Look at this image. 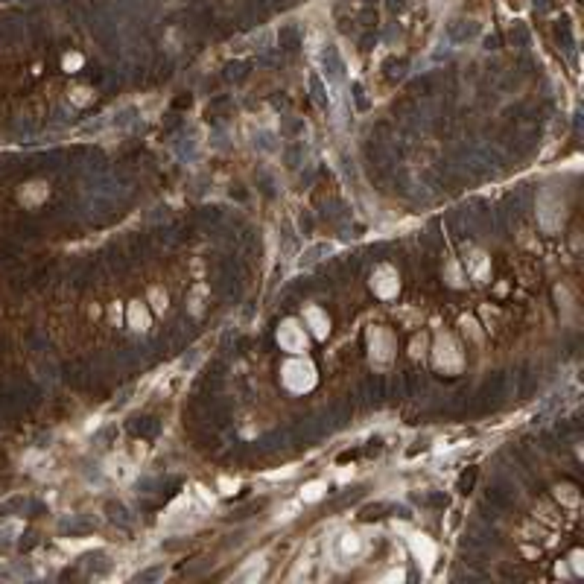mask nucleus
Listing matches in <instances>:
<instances>
[{"instance_id": "obj_1", "label": "nucleus", "mask_w": 584, "mask_h": 584, "mask_svg": "<svg viewBox=\"0 0 584 584\" xmlns=\"http://www.w3.org/2000/svg\"><path fill=\"white\" fill-rule=\"evenodd\" d=\"M281 380H284V386L289 388V392L304 395L316 386L319 374H316V365L307 360V356H292V360H286L281 365Z\"/></svg>"}, {"instance_id": "obj_2", "label": "nucleus", "mask_w": 584, "mask_h": 584, "mask_svg": "<svg viewBox=\"0 0 584 584\" xmlns=\"http://www.w3.org/2000/svg\"><path fill=\"white\" fill-rule=\"evenodd\" d=\"M432 360H435V368L444 371V374H459L462 365H465V356H462L456 339H453L450 333H438L435 336Z\"/></svg>"}, {"instance_id": "obj_3", "label": "nucleus", "mask_w": 584, "mask_h": 584, "mask_svg": "<svg viewBox=\"0 0 584 584\" xmlns=\"http://www.w3.org/2000/svg\"><path fill=\"white\" fill-rule=\"evenodd\" d=\"M368 353L374 368H388L395 360V333L388 328H371L368 330Z\"/></svg>"}, {"instance_id": "obj_4", "label": "nucleus", "mask_w": 584, "mask_h": 584, "mask_svg": "<svg viewBox=\"0 0 584 584\" xmlns=\"http://www.w3.org/2000/svg\"><path fill=\"white\" fill-rule=\"evenodd\" d=\"M278 345L289 353H304L307 351V330L295 319H284L278 328Z\"/></svg>"}, {"instance_id": "obj_5", "label": "nucleus", "mask_w": 584, "mask_h": 584, "mask_svg": "<svg viewBox=\"0 0 584 584\" xmlns=\"http://www.w3.org/2000/svg\"><path fill=\"white\" fill-rule=\"evenodd\" d=\"M371 289L377 292L380 298H395L397 292H400V275H397V269L395 266H388V263H383V266H377L374 269V275H371Z\"/></svg>"}, {"instance_id": "obj_6", "label": "nucleus", "mask_w": 584, "mask_h": 584, "mask_svg": "<svg viewBox=\"0 0 584 584\" xmlns=\"http://www.w3.org/2000/svg\"><path fill=\"white\" fill-rule=\"evenodd\" d=\"M409 546H412V553L418 558V564H424V573H432V564L438 558V546L432 538H427V534H412L409 538Z\"/></svg>"}, {"instance_id": "obj_7", "label": "nucleus", "mask_w": 584, "mask_h": 584, "mask_svg": "<svg viewBox=\"0 0 584 584\" xmlns=\"http://www.w3.org/2000/svg\"><path fill=\"white\" fill-rule=\"evenodd\" d=\"M304 324L313 330L316 339H328V333H330V319H328V313H324L319 304L304 307Z\"/></svg>"}, {"instance_id": "obj_8", "label": "nucleus", "mask_w": 584, "mask_h": 584, "mask_svg": "<svg viewBox=\"0 0 584 584\" xmlns=\"http://www.w3.org/2000/svg\"><path fill=\"white\" fill-rule=\"evenodd\" d=\"M467 275L476 284H485V281H488V275H491V257L485 251H474L467 257Z\"/></svg>"}, {"instance_id": "obj_9", "label": "nucleus", "mask_w": 584, "mask_h": 584, "mask_svg": "<svg viewBox=\"0 0 584 584\" xmlns=\"http://www.w3.org/2000/svg\"><path fill=\"white\" fill-rule=\"evenodd\" d=\"M126 321H129V328L138 330V333L149 330V321H152V319H149V310H146V304H140V301H132V304H129Z\"/></svg>"}, {"instance_id": "obj_10", "label": "nucleus", "mask_w": 584, "mask_h": 584, "mask_svg": "<svg viewBox=\"0 0 584 584\" xmlns=\"http://www.w3.org/2000/svg\"><path fill=\"white\" fill-rule=\"evenodd\" d=\"M41 196H47V187H44V184H27V187L21 190V202H24V205H38Z\"/></svg>"}, {"instance_id": "obj_11", "label": "nucleus", "mask_w": 584, "mask_h": 584, "mask_svg": "<svg viewBox=\"0 0 584 584\" xmlns=\"http://www.w3.org/2000/svg\"><path fill=\"white\" fill-rule=\"evenodd\" d=\"M342 553L348 555V558H353V555H360L363 553V541H360V534H342Z\"/></svg>"}, {"instance_id": "obj_12", "label": "nucleus", "mask_w": 584, "mask_h": 584, "mask_svg": "<svg viewBox=\"0 0 584 584\" xmlns=\"http://www.w3.org/2000/svg\"><path fill=\"white\" fill-rule=\"evenodd\" d=\"M167 301H170V298H167V292L161 289V286H152V289H149V304H152L155 313H164V310H167Z\"/></svg>"}, {"instance_id": "obj_13", "label": "nucleus", "mask_w": 584, "mask_h": 584, "mask_svg": "<svg viewBox=\"0 0 584 584\" xmlns=\"http://www.w3.org/2000/svg\"><path fill=\"white\" fill-rule=\"evenodd\" d=\"M321 491H324V482H310V485L304 488L301 497H304V502H316V499L321 497Z\"/></svg>"}, {"instance_id": "obj_14", "label": "nucleus", "mask_w": 584, "mask_h": 584, "mask_svg": "<svg viewBox=\"0 0 584 584\" xmlns=\"http://www.w3.org/2000/svg\"><path fill=\"white\" fill-rule=\"evenodd\" d=\"M573 564H576V573L584 570V567H581V553H573Z\"/></svg>"}]
</instances>
